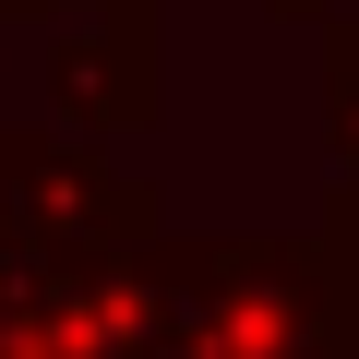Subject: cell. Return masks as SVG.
Returning a JSON list of instances; mask_svg holds the SVG:
<instances>
[{"instance_id": "1", "label": "cell", "mask_w": 359, "mask_h": 359, "mask_svg": "<svg viewBox=\"0 0 359 359\" xmlns=\"http://www.w3.org/2000/svg\"><path fill=\"white\" fill-rule=\"evenodd\" d=\"M60 84H72V120H144V108H156V60H144V25H120V48H108V36L60 48Z\"/></svg>"}, {"instance_id": "2", "label": "cell", "mask_w": 359, "mask_h": 359, "mask_svg": "<svg viewBox=\"0 0 359 359\" xmlns=\"http://www.w3.org/2000/svg\"><path fill=\"white\" fill-rule=\"evenodd\" d=\"M323 132H335V168H359V25L323 36Z\"/></svg>"}]
</instances>
